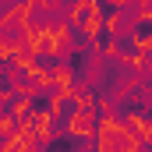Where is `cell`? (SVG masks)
Listing matches in <instances>:
<instances>
[{"mask_svg":"<svg viewBox=\"0 0 152 152\" xmlns=\"http://www.w3.org/2000/svg\"><path fill=\"white\" fill-rule=\"evenodd\" d=\"M92 145L99 152H113V149H142V138L127 127L124 113H106L96 120V134H92Z\"/></svg>","mask_w":152,"mask_h":152,"instance_id":"obj_1","label":"cell"},{"mask_svg":"<svg viewBox=\"0 0 152 152\" xmlns=\"http://www.w3.org/2000/svg\"><path fill=\"white\" fill-rule=\"evenodd\" d=\"M32 131H36V138L42 142V145H50V142L57 138V117H53V110H50V106L32 110Z\"/></svg>","mask_w":152,"mask_h":152,"instance_id":"obj_2","label":"cell"},{"mask_svg":"<svg viewBox=\"0 0 152 152\" xmlns=\"http://www.w3.org/2000/svg\"><path fill=\"white\" fill-rule=\"evenodd\" d=\"M14 124H18V120H14L11 110H0V138H7V134L14 131Z\"/></svg>","mask_w":152,"mask_h":152,"instance_id":"obj_3","label":"cell"}]
</instances>
